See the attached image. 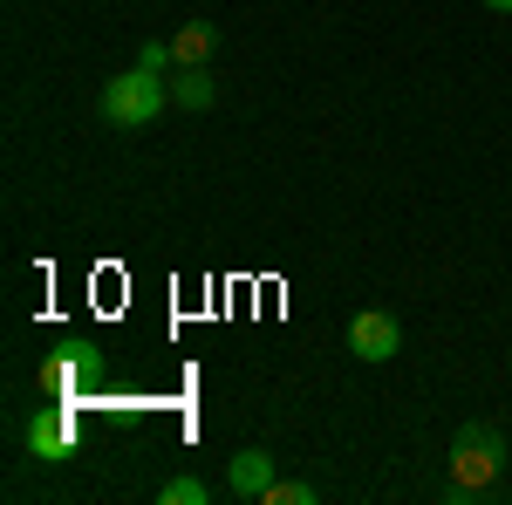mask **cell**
<instances>
[{"label":"cell","instance_id":"3957f363","mask_svg":"<svg viewBox=\"0 0 512 505\" xmlns=\"http://www.w3.org/2000/svg\"><path fill=\"white\" fill-rule=\"evenodd\" d=\"M349 349L362 355V362H390V355L403 349V328H396V314L362 308V314L349 321Z\"/></svg>","mask_w":512,"mask_h":505},{"label":"cell","instance_id":"8992f818","mask_svg":"<svg viewBox=\"0 0 512 505\" xmlns=\"http://www.w3.org/2000/svg\"><path fill=\"white\" fill-rule=\"evenodd\" d=\"M212 48H219V28H212V21H185V28L171 35L178 69H205V62H212Z\"/></svg>","mask_w":512,"mask_h":505},{"label":"cell","instance_id":"9c48e42d","mask_svg":"<svg viewBox=\"0 0 512 505\" xmlns=\"http://www.w3.org/2000/svg\"><path fill=\"white\" fill-rule=\"evenodd\" d=\"M205 499H212L205 478H171V485L158 492V505H205Z\"/></svg>","mask_w":512,"mask_h":505},{"label":"cell","instance_id":"7a4b0ae2","mask_svg":"<svg viewBox=\"0 0 512 505\" xmlns=\"http://www.w3.org/2000/svg\"><path fill=\"white\" fill-rule=\"evenodd\" d=\"M164 76L158 69H144V62H130L123 76L103 82V96H96V110H103V123H117V130H151L164 110Z\"/></svg>","mask_w":512,"mask_h":505},{"label":"cell","instance_id":"ba28073f","mask_svg":"<svg viewBox=\"0 0 512 505\" xmlns=\"http://www.w3.org/2000/svg\"><path fill=\"white\" fill-rule=\"evenodd\" d=\"M260 505H315V485H308V478H274Z\"/></svg>","mask_w":512,"mask_h":505},{"label":"cell","instance_id":"5b68a950","mask_svg":"<svg viewBox=\"0 0 512 505\" xmlns=\"http://www.w3.org/2000/svg\"><path fill=\"white\" fill-rule=\"evenodd\" d=\"M267 485H274V451H260V444H253V451H239L233 471H226V492L246 499V505H260V499H267Z\"/></svg>","mask_w":512,"mask_h":505},{"label":"cell","instance_id":"6da1fadb","mask_svg":"<svg viewBox=\"0 0 512 505\" xmlns=\"http://www.w3.org/2000/svg\"><path fill=\"white\" fill-rule=\"evenodd\" d=\"M499 471H506V437L492 424H458V437H451V499L499 492Z\"/></svg>","mask_w":512,"mask_h":505},{"label":"cell","instance_id":"277c9868","mask_svg":"<svg viewBox=\"0 0 512 505\" xmlns=\"http://www.w3.org/2000/svg\"><path fill=\"white\" fill-rule=\"evenodd\" d=\"M28 451H35L41 465H62V458L76 451V424H69V410H35V417H28Z\"/></svg>","mask_w":512,"mask_h":505},{"label":"cell","instance_id":"8fae6325","mask_svg":"<svg viewBox=\"0 0 512 505\" xmlns=\"http://www.w3.org/2000/svg\"><path fill=\"white\" fill-rule=\"evenodd\" d=\"M485 7H492V14H512V0H485Z\"/></svg>","mask_w":512,"mask_h":505},{"label":"cell","instance_id":"30bf717a","mask_svg":"<svg viewBox=\"0 0 512 505\" xmlns=\"http://www.w3.org/2000/svg\"><path fill=\"white\" fill-rule=\"evenodd\" d=\"M137 62H144V69H171V62H178V55H171V41H144V48H137Z\"/></svg>","mask_w":512,"mask_h":505},{"label":"cell","instance_id":"52a82bcc","mask_svg":"<svg viewBox=\"0 0 512 505\" xmlns=\"http://www.w3.org/2000/svg\"><path fill=\"white\" fill-rule=\"evenodd\" d=\"M171 96H178L185 110H205V103H212V76H205V69H185V76L171 82Z\"/></svg>","mask_w":512,"mask_h":505}]
</instances>
